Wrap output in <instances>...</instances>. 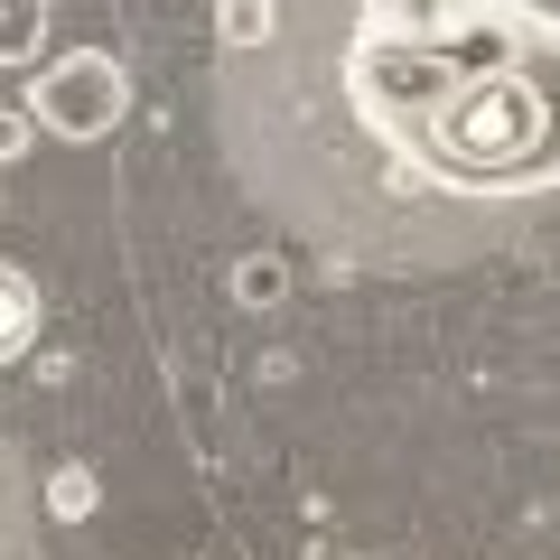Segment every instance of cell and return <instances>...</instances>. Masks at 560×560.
<instances>
[{"mask_svg": "<svg viewBox=\"0 0 560 560\" xmlns=\"http://www.w3.org/2000/svg\"><path fill=\"white\" fill-rule=\"evenodd\" d=\"M38 47V0H0V57H28Z\"/></svg>", "mask_w": 560, "mask_h": 560, "instance_id": "5", "label": "cell"}, {"mask_svg": "<svg viewBox=\"0 0 560 560\" xmlns=\"http://www.w3.org/2000/svg\"><path fill=\"white\" fill-rule=\"evenodd\" d=\"M280 20V0H215V38L224 47H261Z\"/></svg>", "mask_w": 560, "mask_h": 560, "instance_id": "4", "label": "cell"}, {"mask_svg": "<svg viewBox=\"0 0 560 560\" xmlns=\"http://www.w3.org/2000/svg\"><path fill=\"white\" fill-rule=\"evenodd\" d=\"M346 94L411 187L440 197L560 187V10L467 0L420 28H355Z\"/></svg>", "mask_w": 560, "mask_h": 560, "instance_id": "1", "label": "cell"}, {"mask_svg": "<svg viewBox=\"0 0 560 560\" xmlns=\"http://www.w3.org/2000/svg\"><path fill=\"white\" fill-rule=\"evenodd\" d=\"M47 504H57V514H94V477H84V467H66V477L47 486Z\"/></svg>", "mask_w": 560, "mask_h": 560, "instance_id": "7", "label": "cell"}, {"mask_svg": "<svg viewBox=\"0 0 560 560\" xmlns=\"http://www.w3.org/2000/svg\"><path fill=\"white\" fill-rule=\"evenodd\" d=\"M28 131H38V121H28V103H10V113H0V160H20Z\"/></svg>", "mask_w": 560, "mask_h": 560, "instance_id": "8", "label": "cell"}, {"mask_svg": "<svg viewBox=\"0 0 560 560\" xmlns=\"http://www.w3.org/2000/svg\"><path fill=\"white\" fill-rule=\"evenodd\" d=\"M234 300L271 308V300H280V271H271V261H243V271H234Z\"/></svg>", "mask_w": 560, "mask_h": 560, "instance_id": "6", "label": "cell"}, {"mask_svg": "<svg viewBox=\"0 0 560 560\" xmlns=\"http://www.w3.org/2000/svg\"><path fill=\"white\" fill-rule=\"evenodd\" d=\"M121 113H131V75H121V57H103V47L47 57L38 75H28V121H38L47 140H103Z\"/></svg>", "mask_w": 560, "mask_h": 560, "instance_id": "2", "label": "cell"}, {"mask_svg": "<svg viewBox=\"0 0 560 560\" xmlns=\"http://www.w3.org/2000/svg\"><path fill=\"white\" fill-rule=\"evenodd\" d=\"M28 337H38V290H28V271L0 261V364H20Z\"/></svg>", "mask_w": 560, "mask_h": 560, "instance_id": "3", "label": "cell"}]
</instances>
